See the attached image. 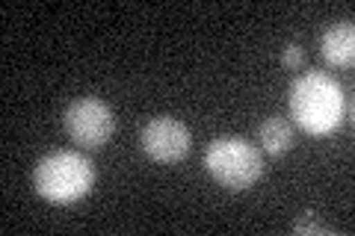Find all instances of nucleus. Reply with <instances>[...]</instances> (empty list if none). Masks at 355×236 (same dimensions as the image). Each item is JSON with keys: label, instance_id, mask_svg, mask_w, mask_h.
Listing matches in <instances>:
<instances>
[{"label": "nucleus", "instance_id": "obj_1", "mask_svg": "<svg viewBox=\"0 0 355 236\" xmlns=\"http://www.w3.org/2000/svg\"><path fill=\"white\" fill-rule=\"evenodd\" d=\"M291 112L305 133L326 136L340 125L343 116H349V104L338 80L311 71L291 83Z\"/></svg>", "mask_w": 355, "mask_h": 236}, {"label": "nucleus", "instance_id": "obj_2", "mask_svg": "<svg viewBox=\"0 0 355 236\" xmlns=\"http://www.w3.org/2000/svg\"><path fill=\"white\" fill-rule=\"evenodd\" d=\"M95 183L92 163L77 151H53L42 156L36 172H33V186L42 198L53 204H71L83 198Z\"/></svg>", "mask_w": 355, "mask_h": 236}, {"label": "nucleus", "instance_id": "obj_3", "mask_svg": "<svg viewBox=\"0 0 355 236\" xmlns=\"http://www.w3.org/2000/svg\"><path fill=\"white\" fill-rule=\"evenodd\" d=\"M205 165L210 177L219 186L231 189V192H246L263 174L261 154L246 139H237V136H219L210 142L205 151Z\"/></svg>", "mask_w": 355, "mask_h": 236}, {"label": "nucleus", "instance_id": "obj_4", "mask_svg": "<svg viewBox=\"0 0 355 236\" xmlns=\"http://www.w3.org/2000/svg\"><path fill=\"white\" fill-rule=\"evenodd\" d=\"M62 127L69 139L80 148H101L116 130V118L101 98H77L62 116Z\"/></svg>", "mask_w": 355, "mask_h": 236}, {"label": "nucleus", "instance_id": "obj_5", "mask_svg": "<svg viewBox=\"0 0 355 236\" xmlns=\"http://www.w3.org/2000/svg\"><path fill=\"white\" fill-rule=\"evenodd\" d=\"M142 151H146L154 163L172 165L181 163L187 154H190V130H187L178 118L169 116H157L151 118L139 133Z\"/></svg>", "mask_w": 355, "mask_h": 236}, {"label": "nucleus", "instance_id": "obj_6", "mask_svg": "<svg viewBox=\"0 0 355 236\" xmlns=\"http://www.w3.org/2000/svg\"><path fill=\"white\" fill-rule=\"evenodd\" d=\"M320 53L329 65L335 69H347L355 60V30L349 21H340V24H331L323 36H320Z\"/></svg>", "mask_w": 355, "mask_h": 236}, {"label": "nucleus", "instance_id": "obj_7", "mask_svg": "<svg viewBox=\"0 0 355 236\" xmlns=\"http://www.w3.org/2000/svg\"><path fill=\"white\" fill-rule=\"evenodd\" d=\"M258 139H261L266 154L282 156V154H287L293 148V125L287 118H282V116H272V118H266L261 125Z\"/></svg>", "mask_w": 355, "mask_h": 236}, {"label": "nucleus", "instance_id": "obj_8", "mask_svg": "<svg viewBox=\"0 0 355 236\" xmlns=\"http://www.w3.org/2000/svg\"><path fill=\"white\" fill-rule=\"evenodd\" d=\"M293 230L296 233H331V228H326L323 221L314 219V212H305L299 221H293Z\"/></svg>", "mask_w": 355, "mask_h": 236}, {"label": "nucleus", "instance_id": "obj_9", "mask_svg": "<svg viewBox=\"0 0 355 236\" xmlns=\"http://www.w3.org/2000/svg\"><path fill=\"white\" fill-rule=\"evenodd\" d=\"M302 48H299V44H287V48H284V53H282V62L287 65V69H296V65L299 62H302Z\"/></svg>", "mask_w": 355, "mask_h": 236}]
</instances>
